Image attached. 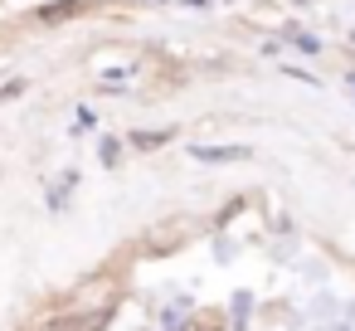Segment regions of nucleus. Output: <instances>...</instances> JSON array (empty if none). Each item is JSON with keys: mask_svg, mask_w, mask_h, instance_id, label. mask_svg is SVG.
<instances>
[{"mask_svg": "<svg viewBox=\"0 0 355 331\" xmlns=\"http://www.w3.org/2000/svg\"><path fill=\"white\" fill-rule=\"evenodd\" d=\"M69 312H112L117 307V278H83L69 297H64Z\"/></svg>", "mask_w": 355, "mask_h": 331, "instance_id": "1", "label": "nucleus"}, {"mask_svg": "<svg viewBox=\"0 0 355 331\" xmlns=\"http://www.w3.org/2000/svg\"><path fill=\"white\" fill-rule=\"evenodd\" d=\"M253 151L248 146H234V142H219V146H209V142H195L190 146V161H205V166H234V161H248Z\"/></svg>", "mask_w": 355, "mask_h": 331, "instance_id": "2", "label": "nucleus"}, {"mask_svg": "<svg viewBox=\"0 0 355 331\" xmlns=\"http://www.w3.org/2000/svg\"><path fill=\"white\" fill-rule=\"evenodd\" d=\"M78 15H88V0H54V6L30 10V20H40V25H64V20H78Z\"/></svg>", "mask_w": 355, "mask_h": 331, "instance_id": "3", "label": "nucleus"}, {"mask_svg": "<svg viewBox=\"0 0 355 331\" xmlns=\"http://www.w3.org/2000/svg\"><path fill=\"white\" fill-rule=\"evenodd\" d=\"M195 229V219H171L166 229L156 224L151 234H146V253H161V248H175V244H185V239H175V234H190Z\"/></svg>", "mask_w": 355, "mask_h": 331, "instance_id": "4", "label": "nucleus"}, {"mask_svg": "<svg viewBox=\"0 0 355 331\" xmlns=\"http://www.w3.org/2000/svg\"><path fill=\"white\" fill-rule=\"evenodd\" d=\"M171 137H175L171 127H161V132H132V137H127V146H137V151H161Z\"/></svg>", "mask_w": 355, "mask_h": 331, "instance_id": "5", "label": "nucleus"}, {"mask_svg": "<svg viewBox=\"0 0 355 331\" xmlns=\"http://www.w3.org/2000/svg\"><path fill=\"white\" fill-rule=\"evenodd\" d=\"M117 156H122V142L117 137H103V166H117Z\"/></svg>", "mask_w": 355, "mask_h": 331, "instance_id": "6", "label": "nucleus"}, {"mask_svg": "<svg viewBox=\"0 0 355 331\" xmlns=\"http://www.w3.org/2000/svg\"><path fill=\"white\" fill-rule=\"evenodd\" d=\"M93 127H98V117H93L88 108H78V112H73V132H93Z\"/></svg>", "mask_w": 355, "mask_h": 331, "instance_id": "7", "label": "nucleus"}, {"mask_svg": "<svg viewBox=\"0 0 355 331\" xmlns=\"http://www.w3.org/2000/svg\"><path fill=\"white\" fill-rule=\"evenodd\" d=\"M292 40H297L302 54H321V40H316V35H292Z\"/></svg>", "mask_w": 355, "mask_h": 331, "instance_id": "8", "label": "nucleus"}, {"mask_svg": "<svg viewBox=\"0 0 355 331\" xmlns=\"http://www.w3.org/2000/svg\"><path fill=\"white\" fill-rule=\"evenodd\" d=\"M350 93H355V78H350Z\"/></svg>", "mask_w": 355, "mask_h": 331, "instance_id": "9", "label": "nucleus"}]
</instances>
